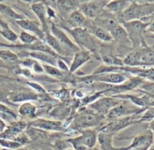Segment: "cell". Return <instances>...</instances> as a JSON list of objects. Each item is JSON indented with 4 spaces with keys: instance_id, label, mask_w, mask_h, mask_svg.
Returning a JSON list of instances; mask_svg holds the SVG:
<instances>
[{
    "instance_id": "ffe728a7",
    "label": "cell",
    "mask_w": 154,
    "mask_h": 150,
    "mask_svg": "<svg viewBox=\"0 0 154 150\" xmlns=\"http://www.w3.org/2000/svg\"><path fill=\"white\" fill-rule=\"evenodd\" d=\"M92 59L91 53L85 50H79L74 54L73 60L69 67V73H74L76 72L81 66L85 64L87 62Z\"/></svg>"
},
{
    "instance_id": "7bdbcfd3",
    "label": "cell",
    "mask_w": 154,
    "mask_h": 150,
    "mask_svg": "<svg viewBox=\"0 0 154 150\" xmlns=\"http://www.w3.org/2000/svg\"><path fill=\"white\" fill-rule=\"evenodd\" d=\"M47 17L50 19L56 18V14L54 9L51 7H48V6H47Z\"/></svg>"
},
{
    "instance_id": "681fc988",
    "label": "cell",
    "mask_w": 154,
    "mask_h": 150,
    "mask_svg": "<svg viewBox=\"0 0 154 150\" xmlns=\"http://www.w3.org/2000/svg\"><path fill=\"white\" fill-rule=\"evenodd\" d=\"M148 150H154V146H151Z\"/></svg>"
},
{
    "instance_id": "d4e9b609",
    "label": "cell",
    "mask_w": 154,
    "mask_h": 150,
    "mask_svg": "<svg viewBox=\"0 0 154 150\" xmlns=\"http://www.w3.org/2000/svg\"><path fill=\"white\" fill-rule=\"evenodd\" d=\"M130 4V1L126 0H114V1L108 2V4L105 6V8L108 11L112 14L117 15L122 13L126 8Z\"/></svg>"
},
{
    "instance_id": "277c9868",
    "label": "cell",
    "mask_w": 154,
    "mask_h": 150,
    "mask_svg": "<svg viewBox=\"0 0 154 150\" xmlns=\"http://www.w3.org/2000/svg\"><path fill=\"white\" fill-rule=\"evenodd\" d=\"M65 30L69 32L73 37L78 48L81 50H85L89 52H93L99 46L97 39L93 36L91 32L85 28L69 29L64 27Z\"/></svg>"
},
{
    "instance_id": "603a6c76",
    "label": "cell",
    "mask_w": 154,
    "mask_h": 150,
    "mask_svg": "<svg viewBox=\"0 0 154 150\" xmlns=\"http://www.w3.org/2000/svg\"><path fill=\"white\" fill-rule=\"evenodd\" d=\"M0 60L7 65L8 69H15L20 65L19 57L11 49L0 50Z\"/></svg>"
},
{
    "instance_id": "ba28073f",
    "label": "cell",
    "mask_w": 154,
    "mask_h": 150,
    "mask_svg": "<svg viewBox=\"0 0 154 150\" xmlns=\"http://www.w3.org/2000/svg\"><path fill=\"white\" fill-rule=\"evenodd\" d=\"M108 2V1L85 2L80 4L78 11L87 19L91 21L92 19H96L102 14Z\"/></svg>"
},
{
    "instance_id": "30bf717a",
    "label": "cell",
    "mask_w": 154,
    "mask_h": 150,
    "mask_svg": "<svg viewBox=\"0 0 154 150\" xmlns=\"http://www.w3.org/2000/svg\"><path fill=\"white\" fill-rule=\"evenodd\" d=\"M51 25L50 26V32H51V34L59 41V42L60 43V45L63 46V48L66 50V51L67 52L68 55H70V54H75L77 51H78L80 49L78 48V46L77 45H75V43H73L72 40L69 39V36L65 33V32L63 30H62L61 29L59 28L57 26L54 25L53 23H51Z\"/></svg>"
},
{
    "instance_id": "7402d4cb",
    "label": "cell",
    "mask_w": 154,
    "mask_h": 150,
    "mask_svg": "<svg viewBox=\"0 0 154 150\" xmlns=\"http://www.w3.org/2000/svg\"><path fill=\"white\" fill-rule=\"evenodd\" d=\"M80 1H73V0H60L56 2L57 8H58L60 15L63 18L66 19L67 17L75 11L78 10L79 8Z\"/></svg>"
},
{
    "instance_id": "c3c4849f",
    "label": "cell",
    "mask_w": 154,
    "mask_h": 150,
    "mask_svg": "<svg viewBox=\"0 0 154 150\" xmlns=\"http://www.w3.org/2000/svg\"><path fill=\"white\" fill-rule=\"evenodd\" d=\"M88 150H101V149H97V148L93 147V148H92V149H89Z\"/></svg>"
},
{
    "instance_id": "9c48e42d",
    "label": "cell",
    "mask_w": 154,
    "mask_h": 150,
    "mask_svg": "<svg viewBox=\"0 0 154 150\" xmlns=\"http://www.w3.org/2000/svg\"><path fill=\"white\" fill-rule=\"evenodd\" d=\"M146 108L139 109L137 107H134L133 106L129 105L128 104L121 102L117 106L111 109L109 113L106 115V119L108 120H114V119H120V118L126 117V116H134V115H138L139 113H142Z\"/></svg>"
},
{
    "instance_id": "83f0119b",
    "label": "cell",
    "mask_w": 154,
    "mask_h": 150,
    "mask_svg": "<svg viewBox=\"0 0 154 150\" xmlns=\"http://www.w3.org/2000/svg\"><path fill=\"white\" fill-rule=\"evenodd\" d=\"M114 134L99 132L97 135V141L101 146V150H112Z\"/></svg>"
},
{
    "instance_id": "9a60e30c",
    "label": "cell",
    "mask_w": 154,
    "mask_h": 150,
    "mask_svg": "<svg viewBox=\"0 0 154 150\" xmlns=\"http://www.w3.org/2000/svg\"><path fill=\"white\" fill-rule=\"evenodd\" d=\"M66 20L67 21L68 24L69 25V27H70L69 29L85 28L91 32L93 27H94L93 23L90 20L87 19L78 11V9L71 13Z\"/></svg>"
},
{
    "instance_id": "f1b7e54d",
    "label": "cell",
    "mask_w": 154,
    "mask_h": 150,
    "mask_svg": "<svg viewBox=\"0 0 154 150\" xmlns=\"http://www.w3.org/2000/svg\"><path fill=\"white\" fill-rule=\"evenodd\" d=\"M18 113L21 116L33 119L36 116L37 107L30 102L23 103L18 109Z\"/></svg>"
},
{
    "instance_id": "d590c367",
    "label": "cell",
    "mask_w": 154,
    "mask_h": 150,
    "mask_svg": "<svg viewBox=\"0 0 154 150\" xmlns=\"http://www.w3.org/2000/svg\"><path fill=\"white\" fill-rule=\"evenodd\" d=\"M14 140L16 141L17 143H19L21 146L28 144L30 141L29 138L28 136L26 135V134L25 132H23L21 134H20Z\"/></svg>"
},
{
    "instance_id": "60d3db41",
    "label": "cell",
    "mask_w": 154,
    "mask_h": 150,
    "mask_svg": "<svg viewBox=\"0 0 154 150\" xmlns=\"http://www.w3.org/2000/svg\"><path fill=\"white\" fill-rule=\"evenodd\" d=\"M28 85H29L32 88L34 89L35 91L39 92V93H46L45 89L42 88V86H41L40 85L37 84V83L35 82H26Z\"/></svg>"
},
{
    "instance_id": "d6a6232c",
    "label": "cell",
    "mask_w": 154,
    "mask_h": 150,
    "mask_svg": "<svg viewBox=\"0 0 154 150\" xmlns=\"http://www.w3.org/2000/svg\"><path fill=\"white\" fill-rule=\"evenodd\" d=\"M18 38H19L20 42L23 43V45H31V44H33L35 42H37V41L40 40L35 36L29 33H27L26 31L21 32Z\"/></svg>"
},
{
    "instance_id": "52a82bcc",
    "label": "cell",
    "mask_w": 154,
    "mask_h": 150,
    "mask_svg": "<svg viewBox=\"0 0 154 150\" xmlns=\"http://www.w3.org/2000/svg\"><path fill=\"white\" fill-rule=\"evenodd\" d=\"M154 143V134L150 129L134 137L132 143L126 147H114L113 150H148Z\"/></svg>"
},
{
    "instance_id": "74e56055",
    "label": "cell",
    "mask_w": 154,
    "mask_h": 150,
    "mask_svg": "<svg viewBox=\"0 0 154 150\" xmlns=\"http://www.w3.org/2000/svg\"><path fill=\"white\" fill-rule=\"evenodd\" d=\"M0 103L3 104H5L8 106H13L14 104L11 103L9 101V92L5 91L4 90L0 89Z\"/></svg>"
},
{
    "instance_id": "2e32d148",
    "label": "cell",
    "mask_w": 154,
    "mask_h": 150,
    "mask_svg": "<svg viewBox=\"0 0 154 150\" xmlns=\"http://www.w3.org/2000/svg\"><path fill=\"white\" fill-rule=\"evenodd\" d=\"M15 23H16L17 25L22 28L23 31L27 32V33L30 32V33H33L34 36L38 38L41 41L44 42L45 34L42 30V27H40L41 24L38 21H35L32 20L24 18V19L16 21Z\"/></svg>"
},
{
    "instance_id": "bcb514c9",
    "label": "cell",
    "mask_w": 154,
    "mask_h": 150,
    "mask_svg": "<svg viewBox=\"0 0 154 150\" xmlns=\"http://www.w3.org/2000/svg\"><path fill=\"white\" fill-rule=\"evenodd\" d=\"M7 125H6V122L4 120L0 119V134L3 132V131L5 130Z\"/></svg>"
},
{
    "instance_id": "5b68a950",
    "label": "cell",
    "mask_w": 154,
    "mask_h": 150,
    "mask_svg": "<svg viewBox=\"0 0 154 150\" xmlns=\"http://www.w3.org/2000/svg\"><path fill=\"white\" fill-rule=\"evenodd\" d=\"M97 131L85 129L81 131V134L74 138L67 139L75 150H88L95 146L97 142Z\"/></svg>"
},
{
    "instance_id": "ab89813d",
    "label": "cell",
    "mask_w": 154,
    "mask_h": 150,
    "mask_svg": "<svg viewBox=\"0 0 154 150\" xmlns=\"http://www.w3.org/2000/svg\"><path fill=\"white\" fill-rule=\"evenodd\" d=\"M32 69V70L37 74H41V73H43V72H45V71H44V68H43V66H42V64H41L40 63H38L37 60H35V63H34V64H33Z\"/></svg>"
},
{
    "instance_id": "ac0fdd59",
    "label": "cell",
    "mask_w": 154,
    "mask_h": 150,
    "mask_svg": "<svg viewBox=\"0 0 154 150\" xmlns=\"http://www.w3.org/2000/svg\"><path fill=\"white\" fill-rule=\"evenodd\" d=\"M17 56L19 57V58L20 57H29L30 58L40 60L43 63H45V64L51 65V66H56V67L57 66V60L59 59L51 55V54H48L45 52H40V51H30V52H28L26 51H20V52L17 54Z\"/></svg>"
},
{
    "instance_id": "7c38bea8",
    "label": "cell",
    "mask_w": 154,
    "mask_h": 150,
    "mask_svg": "<svg viewBox=\"0 0 154 150\" xmlns=\"http://www.w3.org/2000/svg\"><path fill=\"white\" fill-rule=\"evenodd\" d=\"M128 80L126 72H110V73L100 74V75H92L90 77L82 78V81H100L109 84H121Z\"/></svg>"
},
{
    "instance_id": "f35d334b",
    "label": "cell",
    "mask_w": 154,
    "mask_h": 150,
    "mask_svg": "<svg viewBox=\"0 0 154 150\" xmlns=\"http://www.w3.org/2000/svg\"><path fill=\"white\" fill-rule=\"evenodd\" d=\"M57 67L59 69H60L61 71H63V72H66H66H68V73L69 72V67L67 66L66 62L63 60H62V59H58V60H57Z\"/></svg>"
},
{
    "instance_id": "8992f818",
    "label": "cell",
    "mask_w": 154,
    "mask_h": 150,
    "mask_svg": "<svg viewBox=\"0 0 154 150\" xmlns=\"http://www.w3.org/2000/svg\"><path fill=\"white\" fill-rule=\"evenodd\" d=\"M102 116L92 111L81 112L72 122V130L90 129L91 127L98 126L101 124Z\"/></svg>"
},
{
    "instance_id": "f907efd6",
    "label": "cell",
    "mask_w": 154,
    "mask_h": 150,
    "mask_svg": "<svg viewBox=\"0 0 154 150\" xmlns=\"http://www.w3.org/2000/svg\"><path fill=\"white\" fill-rule=\"evenodd\" d=\"M1 150H14V149H4V148H2V149H1Z\"/></svg>"
},
{
    "instance_id": "484cf974",
    "label": "cell",
    "mask_w": 154,
    "mask_h": 150,
    "mask_svg": "<svg viewBox=\"0 0 154 150\" xmlns=\"http://www.w3.org/2000/svg\"><path fill=\"white\" fill-rule=\"evenodd\" d=\"M0 35L10 42H15L18 39V36L11 29L8 24L0 17Z\"/></svg>"
},
{
    "instance_id": "5bb4252c",
    "label": "cell",
    "mask_w": 154,
    "mask_h": 150,
    "mask_svg": "<svg viewBox=\"0 0 154 150\" xmlns=\"http://www.w3.org/2000/svg\"><path fill=\"white\" fill-rule=\"evenodd\" d=\"M121 102L119 99H115L113 97H103L99 98L96 101L93 102L90 106V107L93 110H96V113L104 117L109 113L110 110L114 108L115 106Z\"/></svg>"
},
{
    "instance_id": "7a4b0ae2",
    "label": "cell",
    "mask_w": 154,
    "mask_h": 150,
    "mask_svg": "<svg viewBox=\"0 0 154 150\" xmlns=\"http://www.w3.org/2000/svg\"><path fill=\"white\" fill-rule=\"evenodd\" d=\"M123 64L129 67L150 66L154 65V45L135 48L123 60Z\"/></svg>"
},
{
    "instance_id": "d6986e66",
    "label": "cell",
    "mask_w": 154,
    "mask_h": 150,
    "mask_svg": "<svg viewBox=\"0 0 154 150\" xmlns=\"http://www.w3.org/2000/svg\"><path fill=\"white\" fill-rule=\"evenodd\" d=\"M31 9L36 15L40 23L42 30L45 33L50 31V26L48 25L47 17V6L44 2H35L31 5Z\"/></svg>"
},
{
    "instance_id": "ee69618b",
    "label": "cell",
    "mask_w": 154,
    "mask_h": 150,
    "mask_svg": "<svg viewBox=\"0 0 154 150\" xmlns=\"http://www.w3.org/2000/svg\"><path fill=\"white\" fill-rule=\"evenodd\" d=\"M16 81L15 78H11L9 76H6V75H0V84L1 83L7 82V81Z\"/></svg>"
},
{
    "instance_id": "3957f363",
    "label": "cell",
    "mask_w": 154,
    "mask_h": 150,
    "mask_svg": "<svg viewBox=\"0 0 154 150\" xmlns=\"http://www.w3.org/2000/svg\"><path fill=\"white\" fill-rule=\"evenodd\" d=\"M148 24L149 23H144L141 21H130L121 24L127 33L133 49L147 46L144 33H146Z\"/></svg>"
},
{
    "instance_id": "cb8c5ba5",
    "label": "cell",
    "mask_w": 154,
    "mask_h": 150,
    "mask_svg": "<svg viewBox=\"0 0 154 150\" xmlns=\"http://www.w3.org/2000/svg\"><path fill=\"white\" fill-rule=\"evenodd\" d=\"M109 33L112 36L113 40L114 39L115 41L118 42L119 43L123 44V45H127L129 43L131 44L126 30L118 22L111 29Z\"/></svg>"
},
{
    "instance_id": "b9f144b4",
    "label": "cell",
    "mask_w": 154,
    "mask_h": 150,
    "mask_svg": "<svg viewBox=\"0 0 154 150\" xmlns=\"http://www.w3.org/2000/svg\"><path fill=\"white\" fill-rule=\"evenodd\" d=\"M0 119H2V120H4L5 122H14V121H16L14 119L12 116H9V115L8 114H5V113H2V112H0Z\"/></svg>"
},
{
    "instance_id": "4316f807",
    "label": "cell",
    "mask_w": 154,
    "mask_h": 150,
    "mask_svg": "<svg viewBox=\"0 0 154 150\" xmlns=\"http://www.w3.org/2000/svg\"><path fill=\"white\" fill-rule=\"evenodd\" d=\"M0 14L2 15L5 18L13 20L15 21L26 18L24 15L17 13L11 7L2 2H0Z\"/></svg>"
},
{
    "instance_id": "836d02e7",
    "label": "cell",
    "mask_w": 154,
    "mask_h": 150,
    "mask_svg": "<svg viewBox=\"0 0 154 150\" xmlns=\"http://www.w3.org/2000/svg\"><path fill=\"white\" fill-rule=\"evenodd\" d=\"M0 146L3 147L4 149H17L21 147L20 145L17 143L14 140H5V139H0Z\"/></svg>"
},
{
    "instance_id": "6da1fadb",
    "label": "cell",
    "mask_w": 154,
    "mask_h": 150,
    "mask_svg": "<svg viewBox=\"0 0 154 150\" xmlns=\"http://www.w3.org/2000/svg\"><path fill=\"white\" fill-rule=\"evenodd\" d=\"M154 14L153 2L138 3L136 1H130V4L122 13L117 15L119 24L141 21L149 23Z\"/></svg>"
},
{
    "instance_id": "f546056e",
    "label": "cell",
    "mask_w": 154,
    "mask_h": 150,
    "mask_svg": "<svg viewBox=\"0 0 154 150\" xmlns=\"http://www.w3.org/2000/svg\"><path fill=\"white\" fill-rule=\"evenodd\" d=\"M91 33H93L94 36H96L98 39L104 42H111L113 41V38L111 33L108 30H105L103 28L95 27L94 26Z\"/></svg>"
},
{
    "instance_id": "f6af8a7d",
    "label": "cell",
    "mask_w": 154,
    "mask_h": 150,
    "mask_svg": "<svg viewBox=\"0 0 154 150\" xmlns=\"http://www.w3.org/2000/svg\"><path fill=\"white\" fill-rule=\"evenodd\" d=\"M152 32V33H154V19L151 18L150 21L149 22L148 27H147V30H146V32Z\"/></svg>"
},
{
    "instance_id": "816d5d0a",
    "label": "cell",
    "mask_w": 154,
    "mask_h": 150,
    "mask_svg": "<svg viewBox=\"0 0 154 150\" xmlns=\"http://www.w3.org/2000/svg\"><path fill=\"white\" fill-rule=\"evenodd\" d=\"M66 150H75V149H72V148H71V149H66Z\"/></svg>"
},
{
    "instance_id": "44dd1931",
    "label": "cell",
    "mask_w": 154,
    "mask_h": 150,
    "mask_svg": "<svg viewBox=\"0 0 154 150\" xmlns=\"http://www.w3.org/2000/svg\"><path fill=\"white\" fill-rule=\"evenodd\" d=\"M38 97L39 95L37 93L28 91H20L9 93V101L13 104L29 102L30 101H38Z\"/></svg>"
},
{
    "instance_id": "8fae6325",
    "label": "cell",
    "mask_w": 154,
    "mask_h": 150,
    "mask_svg": "<svg viewBox=\"0 0 154 150\" xmlns=\"http://www.w3.org/2000/svg\"><path fill=\"white\" fill-rule=\"evenodd\" d=\"M135 116L136 115L111 120L109 123L102 125L96 131H99V132L111 133V134H114L117 131H120V130L123 129V128H126V127L129 126L132 124L137 123V120L135 117Z\"/></svg>"
},
{
    "instance_id": "7dc6e473",
    "label": "cell",
    "mask_w": 154,
    "mask_h": 150,
    "mask_svg": "<svg viewBox=\"0 0 154 150\" xmlns=\"http://www.w3.org/2000/svg\"><path fill=\"white\" fill-rule=\"evenodd\" d=\"M0 68H3V69H8V67L7 66V65H6L4 62L2 61L1 60H0Z\"/></svg>"
},
{
    "instance_id": "4fadbf2b",
    "label": "cell",
    "mask_w": 154,
    "mask_h": 150,
    "mask_svg": "<svg viewBox=\"0 0 154 150\" xmlns=\"http://www.w3.org/2000/svg\"><path fill=\"white\" fill-rule=\"evenodd\" d=\"M29 123L24 120L14 121L7 125L5 130L0 134V139L14 140L20 134L24 132Z\"/></svg>"
},
{
    "instance_id": "e0dca14e",
    "label": "cell",
    "mask_w": 154,
    "mask_h": 150,
    "mask_svg": "<svg viewBox=\"0 0 154 150\" xmlns=\"http://www.w3.org/2000/svg\"><path fill=\"white\" fill-rule=\"evenodd\" d=\"M28 126L38 128L42 131H61L64 128V125L59 121H52L48 119H37L29 123Z\"/></svg>"
},
{
    "instance_id": "1f68e13d",
    "label": "cell",
    "mask_w": 154,
    "mask_h": 150,
    "mask_svg": "<svg viewBox=\"0 0 154 150\" xmlns=\"http://www.w3.org/2000/svg\"><path fill=\"white\" fill-rule=\"evenodd\" d=\"M42 66H43L45 72H46V73L48 74L49 75H51V76L54 77V78H65L66 72L61 71L60 69H59L58 68L56 67V66H51V65L45 64V63H43V64H42Z\"/></svg>"
},
{
    "instance_id": "8d00e7d4",
    "label": "cell",
    "mask_w": 154,
    "mask_h": 150,
    "mask_svg": "<svg viewBox=\"0 0 154 150\" xmlns=\"http://www.w3.org/2000/svg\"><path fill=\"white\" fill-rule=\"evenodd\" d=\"M0 112L12 116L15 120H17V113H15L13 110L9 108V107H8L7 105H5V104H1V103H0Z\"/></svg>"
},
{
    "instance_id": "f5cc1de1",
    "label": "cell",
    "mask_w": 154,
    "mask_h": 150,
    "mask_svg": "<svg viewBox=\"0 0 154 150\" xmlns=\"http://www.w3.org/2000/svg\"><path fill=\"white\" fill-rule=\"evenodd\" d=\"M0 150H1V149H0Z\"/></svg>"
},
{
    "instance_id": "4dcf8cb0",
    "label": "cell",
    "mask_w": 154,
    "mask_h": 150,
    "mask_svg": "<svg viewBox=\"0 0 154 150\" xmlns=\"http://www.w3.org/2000/svg\"><path fill=\"white\" fill-rule=\"evenodd\" d=\"M101 60L105 64L109 66H123V60L113 54H104L101 57Z\"/></svg>"
},
{
    "instance_id": "e575fe53",
    "label": "cell",
    "mask_w": 154,
    "mask_h": 150,
    "mask_svg": "<svg viewBox=\"0 0 154 150\" xmlns=\"http://www.w3.org/2000/svg\"><path fill=\"white\" fill-rule=\"evenodd\" d=\"M52 147L55 150H66L72 146L67 140H57L52 144Z\"/></svg>"
}]
</instances>
